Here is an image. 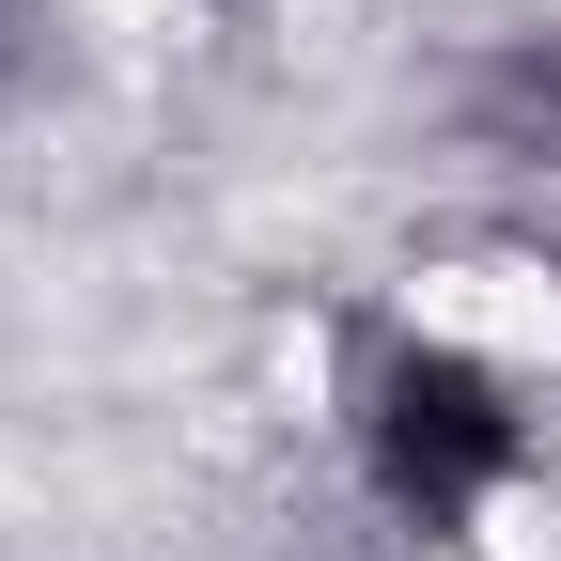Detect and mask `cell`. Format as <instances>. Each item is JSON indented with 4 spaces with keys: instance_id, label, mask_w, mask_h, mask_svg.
<instances>
[{
    "instance_id": "obj_1",
    "label": "cell",
    "mask_w": 561,
    "mask_h": 561,
    "mask_svg": "<svg viewBox=\"0 0 561 561\" xmlns=\"http://www.w3.org/2000/svg\"><path fill=\"white\" fill-rule=\"evenodd\" d=\"M343 453H359L390 530L468 546L530 483V390L483 359V343H453V328H390L359 359V390H343Z\"/></svg>"
},
{
    "instance_id": "obj_2",
    "label": "cell",
    "mask_w": 561,
    "mask_h": 561,
    "mask_svg": "<svg viewBox=\"0 0 561 561\" xmlns=\"http://www.w3.org/2000/svg\"><path fill=\"white\" fill-rule=\"evenodd\" d=\"M468 125H483V157L561 172V32H515L500 62H483V79H468Z\"/></svg>"
}]
</instances>
